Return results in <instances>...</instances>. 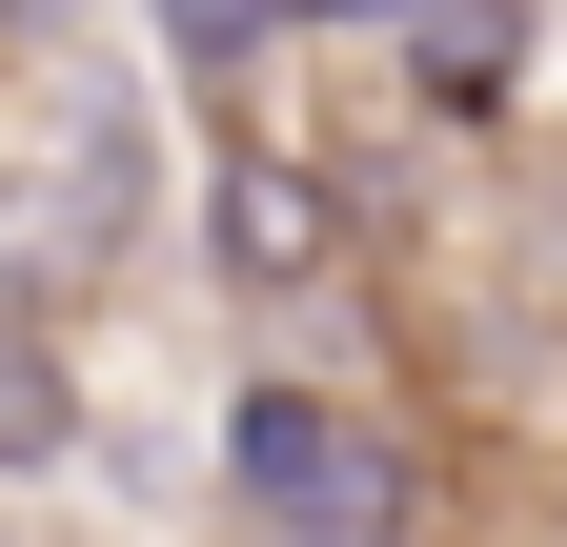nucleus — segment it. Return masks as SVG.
Instances as JSON below:
<instances>
[{
	"label": "nucleus",
	"mask_w": 567,
	"mask_h": 547,
	"mask_svg": "<svg viewBox=\"0 0 567 547\" xmlns=\"http://www.w3.org/2000/svg\"><path fill=\"white\" fill-rule=\"evenodd\" d=\"M224 487L264 547H405L425 527V466L385 405H344V385H244L224 405Z\"/></svg>",
	"instance_id": "nucleus-1"
},
{
	"label": "nucleus",
	"mask_w": 567,
	"mask_h": 547,
	"mask_svg": "<svg viewBox=\"0 0 567 547\" xmlns=\"http://www.w3.org/2000/svg\"><path fill=\"white\" fill-rule=\"evenodd\" d=\"M203 244H224V285H264V305H284V285H324V264H344V203L284 163V143H244L224 183H203Z\"/></svg>",
	"instance_id": "nucleus-2"
},
{
	"label": "nucleus",
	"mask_w": 567,
	"mask_h": 547,
	"mask_svg": "<svg viewBox=\"0 0 567 547\" xmlns=\"http://www.w3.org/2000/svg\"><path fill=\"white\" fill-rule=\"evenodd\" d=\"M405 61H425V102H507V61H527V21H507V0H405Z\"/></svg>",
	"instance_id": "nucleus-3"
},
{
	"label": "nucleus",
	"mask_w": 567,
	"mask_h": 547,
	"mask_svg": "<svg viewBox=\"0 0 567 547\" xmlns=\"http://www.w3.org/2000/svg\"><path fill=\"white\" fill-rule=\"evenodd\" d=\"M61 426H82V405H61V365H41V324L0 305V466H61Z\"/></svg>",
	"instance_id": "nucleus-4"
},
{
	"label": "nucleus",
	"mask_w": 567,
	"mask_h": 547,
	"mask_svg": "<svg viewBox=\"0 0 567 547\" xmlns=\"http://www.w3.org/2000/svg\"><path fill=\"white\" fill-rule=\"evenodd\" d=\"M284 21H305V0H163V41H183V61H203V82H224V61H264V41H284Z\"/></svg>",
	"instance_id": "nucleus-5"
},
{
	"label": "nucleus",
	"mask_w": 567,
	"mask_h": 547,
	"mask_svg": "<svg viewBox=\"0 0 567 547\" xmlns=\"http://www.w3.org/2000/svg\"><path fill=\"white\" fill-rule=\"evenodd\" d=\"M0 21H61V0H0Z\"/></svg>",
	"instance_id": "nucleus-6"
}]
</instances>
